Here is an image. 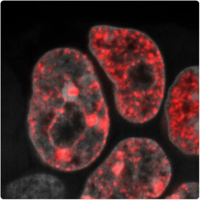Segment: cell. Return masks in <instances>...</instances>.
<instances>
[{"label": "cell", "instance_id": "cell-2", "mask_svg": "<svg viewBox=\"0 0 200 200\" xmlns=\"http://www.w3.org/2000/svg\"><path fill=\"white\" fill-rule=\"evenodd\" d=\"M168 135L184 153L199 154V79L178 75L170 87L165 105Z\"/></svg>", "mask_w": 200, "mask_h": 200}, {"label": "cell", "instance_id": "cell-4", "mask_svg": "<svg viewBox=\"0 0 200 200\" xmlns=\"http://www.w3.org/2000/svg\"><path fill=\"white\" fill-rule=\"evenodd\" d=\"M65 189L58 178L48 174L35 175L11 183L6 189L9 198L13 199H59Z\"/></svg>", "mask_w": 200, "mask_h": 200}, {"label": "cell", "instance_id": "cell-5", "mask_svg": "<svg viewBox=\"0 0 200 200\" xmlns=\"http://www.w3.org/2000/svg\"><path fill=\"white\" fill-rule=\"evenodd\" d=\"M199 184L196 182H188L181 185L168 199H197L199 197Z\"/></svg>", "mask_w": 200, "mask_h": 200}, {"label": "cell", "instance_id": "cell-1", "mask_svg": "<svg viewBox=\"0 0 200 200\" xmlns=\"http://www.w3.org/2000/svg\"><path fill=\"white\" fill-rule=\"evenodd\" d=\"M171 174L169 162L156 142L130 137L117 145L87 185L95 199H155L164 192Z\"/></svg>", "mask_w": 200, "mask_h": 200}, {"label": "cell", "instance_id": "cell-3", "mask_svg": "<svg viewBox=\"0 0 200 200\" xmlns=\"http://www.w3.org/2000/svg\"><path fill=\"white\" fill-rule=\"evenodd\" d=\"M165 80L163 57L145 59L121 72L115 95L132 109H147L162 102Z\"/></svg>", "mask_w": 200, "mask_h": 200}]
</instances>
